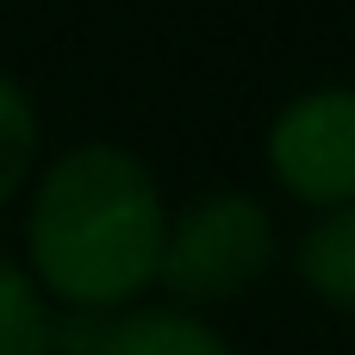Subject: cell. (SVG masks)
<instances>
[{"mask_svg": "<svg viewBox=\"0 0 355 355\" xmlns=\"http://www.w3.org/2000/svg\"><path fill=\"white\" fill-rule=\"evenodd\" d=\"M293 262H300V281H306L324 306L355 312V206L324 212V218L300 237Z\"/></svg>", "mask_w": 355, "mask_h": 355, "instance_id": "5", "label": "cell"}, {"mask_svg": "<svg viewBox=\"0 0 355 355\" xmlns=\"http://www.w3.org/2000/svg\"><path fill=\"white\" fill-rule=\"evenodd\" d=\"M268 168L306 206H355V87H312L268 125Z\"/></svg>", "mask_w": 355, "mask_h": 355, "instance_id": "3", "label": "cell"}, {"mask_svg": "<svg viewBox=\"0 0 355 355\" xmlns=\"http://www.w3.org/2000/svg\"><path fill=\"white\" fill-rule=\"evenodd\" d=\"M0 355H56V318L25 268L0 256Z\"/></svg>", "mask_w": 355, "mask_h": 355, "instance_id": "6", "label": "cell"}, {"mask_svg": "<svg viewBox=\"0 0 355 355\" xmlns=\"http://www.w3.org/2000/svg\"><path fill=\"white\" fill-rule=\"evenodd\" d=\"M268 262H275L268 206L237 187H218V193L193 200L181 218H168L156 281L181 300V312H193V306L237 300L243 287H256L268 275Z\"/></svg>", "mask_w": 355, "mask_h": 355, "instance_id": "2", "label": "cell"}, {"mask_svg": "<svg viewBox=\"0 0 355 355\" xmlns=\"http://www.w3.org/2000/svg\"><path fill=\"white\" fill-rule=\"evenodd\" d=\"M37 162V112H31V94L0 75V206L19 193V181L31 175Z\"/></svg>", "mask_w": 355, "mask_h": 355, "instance_id": "7", "label": "cell"}, {"mask_svg": "<svg viewBox=\"0 0 355 355\" xmlns=\"http://www.w3.org/2000/svg\"><path fill=\"white\" fill-rule=\"evenodd\" d=\"M56 349L62 355H237L200 312L181 306H144L125 318H62L56 324Z\"/></svg>", "mask_w": 355, "mask_h": 355, "instance_id": "4", "label": "cell"}, {"mask_svg": "<svg viewBox=\"0 0 355 355\" xmlns=\"http://www.w3.org/2000/svg\"><path fill=\"white\" fill-rule=\"evenodd\" d=\"M162 231L168 212L144 156L119 144H75L44 168L31 193V218H25V243L37 268L31 287L56 293L87 318L119 312L156 281Z\"/></svg>", "mask_w": 355, "mask_h": 355, "instance_id": "1", "label": "cell"}]
</instances>
